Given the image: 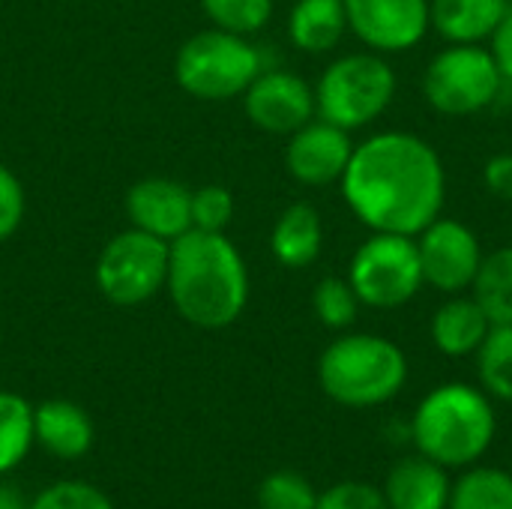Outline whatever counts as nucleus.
I'll return each mask as SVG.
<instances>
[{
  "instance_id": "obj_1",
  "label": "nucleus",
  "mask_w": 512,
  "mask_h": 509,
  "mask_svg": "<svg viewBox=\"0 0 512 509\" xmlns=\"http://www.w3.org/2000/svg\"><path fill=\"white\" fill-rule=\"evenodd\" d=\"M339 186L369 231L417 237L444 213L447 171L426 138L396 129L354 144Z\"/></svg>"
},
{
  "instance_id": "obj_2",
  "label": "nucleus",
  "mask_w": 512,
  "mask_h": 509,
  "mask_svg": "<svg viewBox=\"0 0 512 509\" xmlns=\"http://www.w3.org/2000/svg\"><path fill=\"white\" fill-rule=\"evenodd\" d=\"M165 291L186 324L225 330L246 312L249 270L225 234L192 228L171 243Z\"/></svg>"
},
{
  "instance_id": "obj_3",
  "label": "nucleus",
  "mask_w": 512,
  "mask_h": 509,
  "mask_svg": "<svg viewBox=\"0 0 512 509\" xmlns=\"http://www.w3.org/2000/svg\"><path fill=\"white\" fill-rule=\"evenodd\" d=\"M495 408L489 396L468 384H441L417 408L411 435L423 456L444 468L477 462L495 438Z\"/></svg>"
},
{
  "instance_id": "obj_4",
  "label": "nucleus",
  "mask_w": 512,
  "mask_h": 509,
  "mask_svg": "<svg viewBox=\"0 0 512 509\" xmlns=\"http://www.w3.org/2000/svg\"><path fill=\"white\" fill-rule=\"evenodd\" d=\"M408 381L405 351L375 333H345L318 360L321 390L345 408H378Z\"/></svg>"
},
{
  "instance_id": "obj_5",
  "label": "nucleus",
  "mask_w": 512,
  "mask_h": 509,
  "mask_svg": "<svg viewBox=\"0 0 512 509\" xmlns=\"http://www.w3.org/2000/svg\"><path fill=\"white\" fill-rule=\"evenodd\" d=\"M396 90L399 81L384 54L351 51L321 72L315 84V111L321 120L345 132H357L393 105Z\"/></svg>"
},
{
  "instance_id": "obj_6",
  "label": "nucleus",
  "mask_w": 512,
  "mask_h": 509,
  "mask_svg": "<svg viewBox=\"0 0 512 509\" xmlns=\"http://www.w3.org/2000/svg\"><path fill=\"white\" fill-rule=\"evenodd\" d=\"M264 69V54L249 36L219 27L192 33L174 57V78L183 93L201 102H228L246 93Z\"/></svg>"
},
{
  "instance_id": "obj_7",
  "label": "nucleus",
  "mask_w": 512,
  "mask_h": 509,
  "mask_svg": "<svg viewBox=\"0 0 512 509\" xmlns=\"http://www.w3.org/2000/svg\"><path fill=\"white\" fill-rule=\"evenodd\" d=\"M504 84L495 54L486 45H447L423 72V96L444 117H468L492 108Z\"/></svg>"
},
{
  "instance_id": "obj_8",
  "label": "nucleus",
  "mask_w": 512,
  "mask_h": 509,
  "mask_svg": "<svg viewBox=\"0 0 512 509\" xmlns=\"http://www.w3.org/2000/svg\"><path fill=\"white\" fill-rule=\"evenodd\" d=\"M348 282L363 306L399 309L411 303L426 285L417 240L408 234L372 231V237H366L351 258Z\"/></svg>"
},
{
  "instance_id": "obj_9",
  "label": "nucleus",
  "mask_w": 512,
  "mask_h": 509,
  "mask_svg": "<svg viewBox=\"0 0 512 509\" xmlns=\"http://www.w3.org/2000/svg\"><path fill=\"white\" fill-rule=\"evenodd\" d=\"M168 252L171 243L147 231L126 228L114 234L96 258L93 279L99 294L123 309L153 300L168 282Z\"/></svg>"
},
{
  "instance_id": "obj_10",
  "label": "nucleus",
  "mask_w": 512,
  "mask_h": 509,
  "mask_svg": "<svg viewBox=\"0 0 512 509\" xmlns=\"http://www.w3.org/2000/svg\"><path fill=\"white\" fill-rule=\"evenodd\" d=\"M423 282L441 294H465L483 264L480 237L459 219L438 216L417 237Z\"/></svg>"
},
{
  "instance_id": "obj_11",
  "label": "nucleus",
  "mask_w": 512,
  "mask_h": 509,
  "mask_svg": "<svg viewBox=\"0 0 512 509\" xmlns=\"http://www.w3.org/2000/svg\"><path fill=\"white\" fill-rule=\"evenodd\" d=\"M243 111L249 123L267 135H291L309 120L318 117L315 111V87L291 72V69H261L255 81L246 87Z\"/></svg>"
},
{
  "instance_id": "obj_12",
  "label": "nucleus",
  "mask_w": 512,
  "mask_h": 509,
  "mask_svg": "<svg viewBox=\"0 0 512 509\" xmlns=\"http://www.w3.org/2000/svg\"><path fill=\"white\" fill-rule=\"evenodd\" d=\"M348 30L378 54L417 48L429 24V0H345Z\"/></svg>"
},
{
  "instance_id": "obj_13",
  "label": "nucleus",
  "mask_w": 512,
  "mask_h": 509,
  "mask_svg": "<svg viewBox=\"0 0 512 509\" xmlns=\"http://www.w3.org/2000/svg\"><path fill=\"white\" fill-rule=\"evenodd\" d=\"M351 153H354L351 132L315 117L288 135L285 168L297 183L318 189V186H330L342 180L351 162Z\"/></svg>"
},
{
  "instance_id": "obj_14",
  "label": "nucleus",
  "mask_w": 512,
  "mask_h": 509,
  "mask_svg": "<svg viewBox=\"0 0 512 509\" xmlns=\"http://www.w3.org/2000/svg\"><path fill=\"white\" fill-rule=\"evenodd\" d=\"M129 225L165 243L192 231V189L171 177H141L126 192Z\"/></svg>"
},
{
  "instance_id": "obj_15",
  "label": "nucleus",
  "mask_w": 512,
  "mask_h": 509,
  "mask_svg": "<svg viewBox=\"0 0 512 509\" xmlns=\"http://www.w3.org/2000/svg\"><path fill=\"white\" fill-rule=\"evenodd\" d=\"M510 9V0H429V24L450 45H483Z\"/></svg>"
},
{
  "instance_id": "obj_16",
  "label": "nucleus",
  "mask_w": 512,
  "mask_h": 509,
  "mask_svg": "<svg viewBox=\"0 0 512 509\" xmlns=\"http://www.w3.org/2000/svg\"><path fill=\"white\" fill-rule=\"evenodd\" d=\"M33 438L57 459H81L93 447L90 414L69 399H48L33 408Z\"/></svg>"
},
{
  "instance_id": "obj_17",
  "label": "nucleus",
  "mask_w": 512,
  "mask_h": 509,
  "mask_svg": "<svg viewBox=\"0 0 512 509\" xmlns=\"http://www.w3.org/2000/svg\"><path fill=\"white\" fill-rule=\"evenodd\" d=\"M450 492L453 486L444 465L432 462L423 453L396 462L384 483V498L390 509H447Z\"/></svg>"
},
{
  "instance_id": "obj_18",
  "label": "nucleus",
  "mask_w": 512,
  "mask_h": 509,
  "mask_svg": "<svg viewBox=\"0 0 512 509\" xmlns=\"http://www.w3.org/2000/svg\"><path fill=\"white\" fill-rule=\"evenodd\" d=\"M321 249H324L321 213L306 201L288 204L270 231L273 258L288 270H306L321 258Z\"/></svg>"
},
{
  "instance_id": "obj_19",
  "label": "nucleus",
  "mask_w": 512,
  "mask_h": 509,
  "mask_svg": "<svg viewBox=\"0 0 512 509\" xmlns=\"http://www.w3.org/2000/svg\"><path fill=\"white\" fill-rule=\"evenodd\" d=\"M489 330H492L489 315L474 297H465V294H450V300H444L435 309L432 324H429L432 345L447 357L477 354Z\"/></svg>"
},
{
  "instance_id": "obj_20",
  "label": "nucleus",
  "mask_w": 512,
  "mask_h": 509,
  "mask_svg": "<svg viewBox=\"0 0 512 509\" xmlns=\"http://www.w3.org/2000/svg\"><path fill=\"white\" fill-rule=\"evenodd\" d=\"M348 33L345 0H297L288 12V39L303 54H327Z\"/></svg>"
},
{
  "instance_id": "obj_21",
  "label": "nucleus",
  "mask_w": 512,
  "mask_h": 509,
  "mask_svg": "<svg viewBox=\"0 0 512 509\" xmlns=\"http://www.w3.org/2000/svg\"><path fill=\"white\" fill-rule=\"evenodd\" d=\"M471 297L483 306L492 327H512V246L483 255Z\"/></svg>"
},
{
  "instance_id": "obj_22",
  "label": "nucleus",
  "mask_w": 512,
  "mask_h": 509,
  "mask_svg": "<svg viewBox=\"0 0 512 509\" xmlns=\"http://www.w3.org/2000/svg\"><path fill=\"white\" fill-rule=\"evenodd\" d=\"M33 441V405L12 390H0V474L18 468Z\"/></svg>"
},
{
  "instance_id": "obj_23",
  "label": "nucleus",
  "mask_w": 512,
  "mask_h": 509,
  "mask_svg": "<svg viewBox=\"0 0 512 509\" xmlns=\"http://www.w3.org/2000/svg\"><path fill=\"white\" fill-rule=\"evenodd\" d=\"M450 509H512V477L498 468H474L450 492Z\"/></svg>"
},
{
  "instance_id": "obj_24",
  "label": "nucleus",
  "mask_w": 512,
  "mask_h": 509,
  "mask_svg": "<svg viewBox=\"0 0 512 509\" xmlns=\"http://www.w3.org/2000/svg\"><path fill=\"white\" fill-rule=\"evenodd\" d=\"M477 375L486 396L512 402V327H492L477 348Z\"/></svg>"
},
{
  "instance_id": "obj_25",
  "label": "nucleus",
  "mask_w": 512,
  "mask_h": 509,
  "mask_svg": "<svg viewBox=\"0 0 512 509\" xmlns=\"http://www.w3.org/2000/svg\"><path fill=\"white\" fill-rule=\"evenodd\" d=\"M360 297L342 276H324L312 291V312L330 330H348L360 315Z\"/></svg>"
},
{
  "instance_id": "obj_26",
  "label": "nucleus",
  "mask_w": 512,
  "mask_h": 509,
  "mask_svg": "<svg viewBox=\"0 0 512 509\" xmlns=\"http://www.w3.org/2000/svg\"><path fill=\"white\" fill-rule=\"evenodd\" d=\"M204 15L213 27L252 36L273 18V0H201Z\"/></svg>"
},
{
  "instance_id": "obj_27",
  "label": "nucleus",
  "mask_w": 512,
  "mask_h": 509,
  "mask_svg": "<svg viewBox=\"0 0 512 509\" xmlns=\"http://www.w3.org/2000/svg\"><path fill=\"white\" fill-rule=\"evenodd\" d=\"M258 507L261 509H315L318 492L312 483L294 471H273L258 486Z\"/></svg>"
},
{
  "instance_id": "obj_28",
  "label": "nucleus",
  "mask_w": 512,
  "mask_h": 509,
  "mask_svg": "<svg viewBox=\"0 0 512 509\" xmlns=\"http://www.w3.org/2000/svg\"><path fill=\"white\" fill-rule=\"evenodd\" d=\"M27 509H114L108 495L81 480H60L42 489Z\"/></svg>"
},
{
  "instance_id": "obj_29",
  "label": "nucleus",
  "mask_w": 512,
  "mask_h": 509,
  "mask_svg": "<svg viewBox=\"0 0 512 509\" xmlns=\"http://www.w3.org/2000/svg\"><path fill=\"white\" fill-rule=\"evenodd\" d=\"M234 219V195L228 186L207 183L192 192V228L225 234Z\"/></svg>"
},
{
  "instance_id": "obj_30",
  "label": "nucleus",
  "mask_w": 512,
  "mask_h": 509,
  "mask_svg": "<svg viewBox=\"0 0 512 509\" xmlns=\"http://www.w3.org/2000/svg\"><path fill=\"white\" fill-rule=\"evenodd\" d=\"M24 213H27L24 183L15 177V171L0 165V243H6L21 228Z\"/></svg>"
},
{
  "instance_id": "obj_31",
  "label": "nucleus",
  "mask_w": 512,
  "mask_h": 509,
  "mask_svg": "<svg viewBox=\"0 0 512 509\" xmlns=\"http://www.w3.org/2000/svg\"><path fill=\"white\" fill-rule=\"evenodd\" d=\"M315 509H390L384 492L369 483H339L318 495Z\"/></svg>"
},
{
  "instance_id": "obj_32",
  "label": "nucleus",
  "mask_w": 512,
  "mask_h": 509,
  "mask_svg": "<svg viewBox=\"0 0 512 509\" xmlns=\"http://www.w3.org/2000/svg\"><path fill=\"white\" fill-rule=\"evenodd\" d=\"M483 186L498 198L512 204V153H495L483 165Z\"/></svg>"
},
{
  "instance_id": "obj_33",
  "label": "nucleus",
  "mask_w": 512,
  "mask_h": 509,
  "mask_svg": "<svg viewBox=\"0 0 512 509\" xmlns=\"http://www.w3.org/2000/svg\"><path fill=\"white\" fill-rule=\"evenodd\" d=\"M492 42V54H495V63L504 75V81L512 84V9L507 12V18L501 21V27L495 30V36L489 39Z\"/></svg>"
},
{
  "instance_id": "obj_34",
  "label": "nucleus",
  "mask_w": 512,
  "mask_h": 509,
  "mask_svg": "<svg viewBox=\"0 0 512 509\" xmlns=\"http://www.w3.org/2000/svg\"><path fill=\"white\" fill-rule=\"evenodd\" d=\"M0 509H27L21 492L9 483H0Z\"/></svg>"
}]
</instances>
